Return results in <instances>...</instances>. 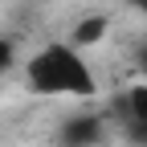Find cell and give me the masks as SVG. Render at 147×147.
I'll return each mask as SVG.
<instances>
[{
    "instance_id": "6",
    "label": "cell",
    "mask_w": 147,
    "mask_h": 147,
    "mask_svg": "<svg viewBox=\"0 0 147 147\" xmlns=\"http://www.w3.org/2000/svg\"><path fill=\"white\" fill-rule=\"evenodd\" d=\"M139 69H143V74H147V49H143V53H139Z\"/></svg>"
},
{
    "instance_id": "3",
    "label": "cell",
    "mask_w": 147,
    "mask_h": 147,
    "mask_svg": "<svg viewBox=\"0 0 147 147\" xmlns=\"http://www.w3.org/2000/svg\"><path fill=\"white\" fill-rule=\"evenodd\" d=\"M102 135H106V123H102L98 115H74V119L61 127L65 147H94Z\"/></svg>"
},
{
    "instance_id": "1",
    "label": "cell",
    "mask_w": 147,
    "mask_h": 147,
    "mask_svg": "<svg viewBox=\"0 0 147 147\" xmlns=\"http://www.w3.org/2000/svg\"><path fill=\"white\" fill-rule=\"evenodd\" d=\"M25 86L45 98H94L98 78L86 53L69 41H49L25 61Z\"/></svg>"
},
{
    "instance_id": "7",
    "label": "cell",
    "mask_w": 147,
    "mask_h": 147,
    "mask_svg": "<svg viewBox=\"0 0 147 147\" xmlns=\"http://www.w3.org/2000/svg\"><path fill=\"white\" fill-rule=\"evenodd\" d=\"M131 4H135V8H139V12H147V0H131Z\"/></svg>"
},
{
    "instance_id": "5",
    "label": "cell",
    "mask_w": 147,
    "mask_h": 147,
    "mask_svg": "<svg viewBox=\"0 0 147 147\" xmlns=\"http://www.w3.org/2000/svg\"><path fill=\"white\" fill-rule=\"evenodd\" d=\"M12 65H16V45L8 37H0V74H8Z\"/></svg>"
},
{
    "instance_id": "4",
    "label": "cell",
    "mask_w": 147,
    "mask_h": 147,
    "mask_svg": "<svg viewBox=\"0 0 147 147\" xmlns=\"http://www.w3.org/2000/svg\"><path fill=\"white\" fill-rule=\"evenodd\" d=\"M106 33H110V21H106L102 12H94V16H82V21L69 29L65 41H69V45H78V49H90V45H98Z\"/></svg>"
},
{
    "instance_id": "2",
    "label": "cell",
    "mask_w": 147,
    "mask_h": 147,
    "mask_svg": "<svg viewBox=\"0 0 147 147\" xmlns=\"http://www.w3.org/2000/svg\"><path fill=\"white\" fill-rule=\"evenodd\" d=\"M115 115L127 123V131L147 127V82H135V86L123 90V94L115 98Z\"/></svg>"
}]
</instances>
